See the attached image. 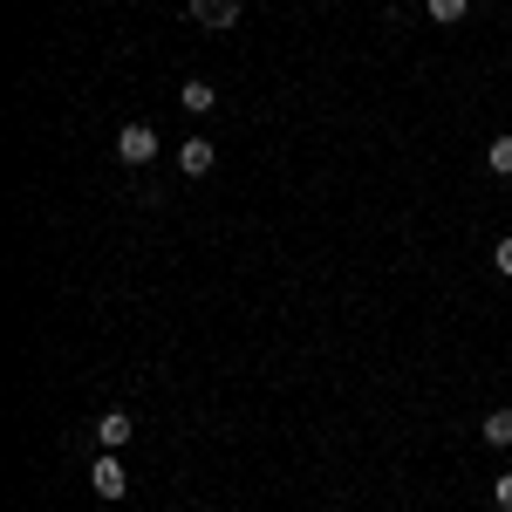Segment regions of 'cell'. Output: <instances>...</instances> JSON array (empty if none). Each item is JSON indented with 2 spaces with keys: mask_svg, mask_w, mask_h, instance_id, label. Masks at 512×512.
<instances>
[{
  "mask_svg": "<svg viewBox=\"0 0 512 512\" xmlns=\"http://www.w3.org/2000/svg\"><path fill=\"white\" fill-rule=\"evenodd\" d=\"M89 485H96V499H123V492H130V472H123L117 451H96V465H89Z\"/></svg>",
  "mask_w": 512,
  "mask_h": 512,
  "instance_id": "6da1fadb",
  "label": "cell"
},
{
  "mask_svg": "<svg viewBox=\"0 0 512 512\" xmlns=\"http://www.w3.org/2000/svg\"><path fill=\"white\" fill-rule=\"evenodd\" d=\"M117 158L123 164H151L158 158V130H151V123H123L117 130Z\"/></svg>",
  "mask_w": 512,
  "mask_h": 512,
  "instance_id": "7a4b0ae2",
  "label": "cell"
},
{
  "mask_svg": "<svg viewBox=\"0 0 512 512\" xmlns=\"http://www.w3.org/2000/svg\"><path fill=\"white\" fill-rule=\"evenodd\" d=\"M212 164H219V151H212L205 137H185V144H178V171H185V178H205Z\"/></svg>",
  "mask_w": 512,
  "mask_h": 512,
  "instance_id": "3957f363",
  "label": "cell"
},
{
  "mask_svg": "<svg viewBox=\"0 0 512 512\" xmlns=\"http://www.w3.org/2000/svg\"><path fill=\"white\" fill-rule=\"evenodd\" d=\"M137 437V424L123 417V410H110V417H96V451H123Z\"/></svg>",
  "mask_w": 512,
  "mask_h": 512,
  "instance_id": "277c9868",
  "label": "cell"
},
{
  "mask_svg": "<svg viewBox=\"0 0 512 512\" xmlns=\"http://www.w3.org/2000/svg\"><path fill=\"white\" fill-rule=\"evenodd\" d=\"M192 21H205V28H233L239 0H192Z\"/></svg>",
  "mask_w": 512,
  "mask_h": 512,
  "instance_id": "5b68a950",
  "label": "cell"
},
{
  "mask_svg": "<svg viewBox=\"0 0 512 512\" xmlns=\"http://www.w3.org/2000/svg\"><path fill=\"white\" fill-rule=\"evenodd\" d=\"M178 103H185L192 117H205V110L219 103V89H212V82H205V76H192V82H185V89H178Z\"/></svg>",
  "mask_w": 512,
  "mask_h": 512,
  "instance_id": "8992f818",
  "label": "cell"
},
{
  "mask_svg": "<svg viewBox=\"0 0 512 512\" xmlns=\"http://www.w3.org/2000/svg\"><path fill=\"white\" fill-rule=\"evenodd\" d=\"M478 437H485V444H499V451H506V444H512V410H492V417H485V424H478Z\"/></svg>",
  "mask_w": 512,
  "mask_h": 512,
  "instance_id": "52a82bcc",
  "label": "cell"
},
{
  "mask_svg": "<svg viewBox=\"0 0 512 512\" xmlns=\"http://www.w3.org/2000/svg\"><path fill=\"white\" fill-rule=\"evenodd\" d=\"M424 14H431L437 28H451V21H465V14H472V0H424Z\"/></svg>",
  "mask_w": 512,
  "mask_h": 512,
  "instance_id": "ba28073f",
  "label": "cell"
},
{
  "mask_svg": "<svg viewBox=\"0 0 512 512\" xmlns=\"http://www.w3.org/2000/svg\"><path fill=\"white\" fill-rule=\"evenodd\" d=\"M485 164H492L499 178H512V137H492V144H485Z\"/></svg>",
  "mask_w": 512,
  "mask_h": 512,
  "instance_id": "9c48e42d",
  "label": "cell"
},
{
  "mask_svg": "<svg viewBox=\"0 0 512 512\" xmlns=\"http://www.w3.org/2000/svg\"><path fill=\"white\" fill-rule=\"evenodd\" d=\"M492 506H499V512H512V472H499V478H492Z\"/></svg>",
  "mask_w": 512,
  "mask_h": 512,
  "instance_id": "30bf717a",
  "label": "cell"
},
{
  "mask_svg": "<svg viewBox=\"0 0 512 512\" xmlns=\"http://www.w3.org/2000/svg\"><path fill=\"white\" fill-rule=\"evenodd\" d=\"M492 267H499V274H506V280H512V233H506V239H499V246H492Z\"/></svg>",
  "mask_w": 512,
  "mask_h": 512,
  "instance_id": "8fae6325",
  "label": "cell"
}]
</instances>
